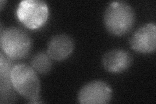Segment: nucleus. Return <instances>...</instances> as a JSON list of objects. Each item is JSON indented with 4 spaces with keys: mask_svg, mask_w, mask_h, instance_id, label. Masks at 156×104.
Here are the masks:
<instances>
[{
    "mask_svg": "<svg viewBox=\"0 0 156 104\" xmlns=\"http://www.w3.org/2000/svg\"><path fill=\"white\" fill-rule=\"evenodd\" d=\"M2 51L13 60L26 57L33 46L32 38L23 29L8 27L1 32L0 37Z\"/></svg>",
    "mask_w": 156,
    "mask_h": 104,
    "instance_id": "obj_3",
    "label": "nucleus"
},
{
    "mask_svg": "<svg viewBox=\"0 0 156 104\" xmlns=\"http://www.w3.org/2000/svg\"><path fill=\"white\" fill-rule=\"evenodd\" d=\"M11 81L16 92L28 100L29 103H40L41 83L37 72L26 64H16L11 74Z\"/></svg>",
    "mask_w": 156,
    "mask_h": 104,
    "instance_id": "obj_2",
    "label": "nucleus"
},
{
    "mask_svg": "<svg viewBox=\"0 0 156 104\" xmlns=\"http://www.w3.org/2000/svg\"><path fill=\"white\" fill-rule=\"evenodd\" d=\"M129 44L133 50L142 53H154L156 49V26L148 23L138 28L131 35Z\"/></svg>",
    "mask_w": 156,
    "mask_h": 104,
    "instance_id": "obj_6",
    "label": "nucleus"
},
{
    "mask_svg": "<svg viewBox=\"0 0 156 104\" xmlns=\"http://www.w3.org/2000/svg\"><path fill=\"white\" fill-rule=\"evenodd\" d=\"M113 96L111 87L106 82L96 80L87 83L78 93L77 100L81 104L108 103Z\"/></svg>",
    "mask_w": 156,
    "mask_h": 104,
    "instance_id": "obj_5",
    "label": "nucleus"
},
{
    "mask_svg": "<svg viewBox=\"0 0 156 104\" xmlns=\"http://www.w3.org/2000/svg\"><path fill=\"white\" fill-rule=\"evenodd\" d=\"M6 1H3V0H2V1H0V7H1V9H3V7L4 6V3L5 4L6 3Z\"/></svg>",
    "mask_w": 156,
    "mask_h": 104,
    "instance_id": "obj_11",
    "label": "nucleus"
},
{
    "mask_svg": "<svg viewBox=\"0 0 156 104\" xmlns=\"http://www.w3.org/2000/svg\"><path fill=\"white\" fill-rule=\"evenodd\" d=\"M74 49V41L70 36L58 34L49 41L46 52L53 60L62 61L71 55Z\"/></svg>",
    "mask_w": 156,
    "mask_h": 104,
    "instance_id": "obj_9",
    "label": "nucleus"
},
{
    "mask_svg": "<svg viewBox=\"0 0 156 104\" xmlns=\"http://www.w3.org/2000/svg\"><path fill=\"white\" fill-rule=\"evenodd\" d=\"M104 22L111 34L121 36L128 33L133 27L135 13L132 7L126 2H112L105 9Z\"/></svg>",
    "mask_w": 156,
    "mask_h": 104,
    "instance_id": "obj_1",
    "label": "nucleus"
},
{
    "mask_svg": "<svg viewBox=\"0 0 156 104\" xmlns=\"http://www.w3.org/2000/svg\"><path fill=\"white\" fill-rule=\"evenodd\" d=\"M133 63V57L123 49H114L107 52L102 57L104 68L111 73H120L128 69Z\"/></svg>",
    "mask_w": 156,
    "mask_h": 104,
    "instance_id": "obj_8",
    "label": "nucleus"
},
{
    "mask_svg": "<svg viewBox=\"0 0 156 104\" xmlns=\"http://www.w3.org/2000/svg\"><path fill=\"white\" fill-rule=\"evenodd\" d=\"M16 64L14 60L2 51L0 55V102L12 103L16 100L15 89L11 81V74Z\"/></svg>",
    "mask_w": 156,
    "mask_h": 104,
    "instance_id": "obj_7",
    "label": "nucleus"
},
{
    "mask_svg": "<svg viewBox=\"0 0 156 104\" xmlns=\"http://www.w3.org/2000/svg\"><path fill=\"white\" fill-rule=\"evenodd\" d=\"M52 60L47 52H38L32 57L30 61L31 66L37 73L45 75L51 70Z\"/></svg>",
    "mask_w": 156,
    "mask_h": 104,
    "instance_id": "obj_10",
    "label": "nucleus"
},
{
    "mask_svg": "<svg viewBox=\"0 0 156 104\" xmlns=\"http://www.w3.org/2000/svg\"><path fill=\"white\" fill-rule=\"evenodd\" d=\"M16 15L24 26L35 29L46 22L49 9L46 3L41 0H23L18 5Z\"/></svg>",
    "mask_w": 156,
    "mask_h": 104,
    "instance_id": "obj_4",
    "label": "nucleus"
}]
</instances>
